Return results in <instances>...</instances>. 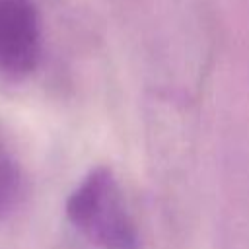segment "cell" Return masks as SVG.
<instances>
[{
  "label": "cell",
  "instance_id": "cell-2",
  "mask_svg": "<svg viewBox=\"0 0 249 249\" xmlns=\"http://www.w3.org/2000/svg\"><path fill=\"white\" fill-rule=\"evenodd\" d=\"M43 51L41 16L33 0H0V74L29 76Z\"/></svg>",
  "mask_w": 249,
  "mask_h": 249
},
{
  "label": "cell",
  "instance_id": "cell-1",
  "mask_svg": "<svg viewBox=\"0 0 249 249\" xmlns=\"http://www.w3.org/2000/svg\"><path fill=\"white\" fill-rule=\"evenodd\" d=\"M66 220L99 249H138L136 222L115 171L91 167L64 202Z\"/></svg>",
  "mask_w": 249,
  "mask_h": 249
},
{
  "label": "cell",
  "instance_id": "cell-3",
  "mask_svg": "<svg viewBox=\"0 0 249 249\" xmlns=\"http://www.w3.org/2000/svg\"><path fill=\"white\" fill-rule=\"evenodd\" d=\"M23 191V171L16 150L0 126V220H4L19 202Z\"/></svg>",
  "mask_w": 249,
  "mask_h": 249
}]
</instances>
